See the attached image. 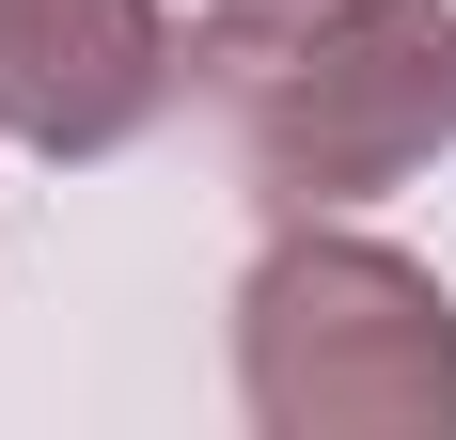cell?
<instances>
[{"label": "cell", "instance_id": "1", "mask_svg": "<svg viewBox=\"0 0 456 440\" xmlns=\"http://www.w3.org/2000/svg\"><path fill=\"white\" fill-rule=\"evenodd\" d=\"M236 409L268 440H456V299L394 236H283L236 283Z\"/></svg>", "mask_w": 456, "mask_h": 440}, {"label": "cell", "instance_id": "2", "mask_svg": "<svg viewBox=\"0 0 456 440\" xmlns=\"http://www.w3.org/2000/svg\"><path fill=\"white\" fill-rule=\"evenodd\" d=\"M236 142L283 205H378L456 142V0H346L330 32L236 63Z\"/></svg>", "mask_w": 456, "mask_h": 440}, {"label": "cell", "instance_id": "3", "mask_svg": "<svg viewBox=\"0 0 456 440\" xmlns=\"http://www.w3.org/2000/svg\"><path fill=\"white\" fill-rule=\"evenodd\" d=\"M174 16L158 0H0V142L32 158H126L174 110Z\"/></svg>", "mask_w": 456, "mask_h": 440}, {"label": "cell", "instance_id": "4", "mask_svg": "<svg viewBox=\"0 0 456 440\" xmlns=\"http://www.w3.org/2000/svg\"><path fill=\"white\" fill-rule=\"evenodd\" d=\"M346 0H205V63H268V47H299V32H330Z\"/></svg>", "mask_w": 456, "mask_h": 440}]
</instances>
